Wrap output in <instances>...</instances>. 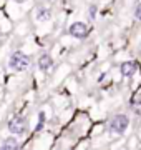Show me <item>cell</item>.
Here are the masks:
<instances>
[{"mask_svg": "<svg viewBox=\"0 0 141 150\" xmlns=\"http://www.w3.org/2000/svg\"><path fill=\"white\" fill-rule=\"evenodd\" d=\"M10 69H13L15 72H23V70H27L30 67V57L27 54H23V52H13L10 57Z\"/></svg>", "mask_w": 141, "mask_h": 150, "instance_id": "obj_1", "label": "cell"}, {"mask_svg": "<svg viewBox=\"0 0 141 150\" xmlns=\"http://www.w3.org/2000/svg\"><path fill=\"white\" fill-rule=\"evenodd\" d=\"M128 125H130L128 115H125V113L114 115V117L111 118V122H110V132H111V134H116V135H121V134L126 132Z\"/></svg>", "mask_w": 141, "mask_h": 150, "instance_id": "obj_2", "label": "cell"}, {"mask_svg": "<svg viewBox=\"0 0 141 150\" xmlns=\"http://www.w3.org/2000/svg\"><path fill=\"white\" fill-rule=\"evenodd\" d=\"M25 129H27V120L23 117H13L10 122H8V130H10L13 135L25 134Z\"/></svg>", "mask_w": 141, "mask_h": 150, "instance_id": "obj_3", "label": "cell"}, {"mask_svg": "<svg viewBox=\"0 0 141 150\" xmlns=\"http://www.w3.org/2000/svg\"><path fill=\"white\" fill-rule=\"evenodd\" d=\"M68 32H70L71 37L75 38H87L88 37V27L87 23H83V22H73L68 28Z\"/></svg>", "mask_w": 141, "mask_h": 150, "instance_id": "obj_4", "label": "cell"}, {"mask_svg": "<svg viewBox=\"0 0 141 150\" xmlns=\"http://www.w3.org/2000/svg\"><path fill=\"white\" fill-rule=\"evenodd\" d=\"M136 69H138V65L135 64V62H123V64L119 65V72H121V75L123 77H133L136 72Z\"/></svg>", "mask_w": 141, "mask_h": 150, "instance_id": "obj_5", "label": "cell"}, {"mask_svg": "<svg viewBox=\"0 0 141 150\" xmlns=\"http://www.w3.org/2000/svg\"><path fill=\"white\" fill-rule=\"evenodd\" d=\"M52 67H53V59H52V55H48V54L40 55V59H38V69L42 70V72H48Z\"/></svg>", "mask_w": 141, "mask_h": 150, "instance_id": "obj_6", "label": "cell"}, {"mask_svg": "<svg viewBox=\"0 0 141 150\" xmlns=\"http://www.w3.org/2000/svg\"><path fill=\"white\" fill-rule=\"evenodd\" d=\"M18 147H20V144H18V140L15 137H8V139L3 140V144L0 145L2 150H17Z\"/></svg>", "mask_w": 141, "mask_h": 150, "instance_id": "obj_7", "label": "cell"}, {"mask_svg": "<svg viewBox=\"0 0 141 150\" xmlns=\"http://www.w3.org/2000/svg\"><path fill=\"white\" fill-rule=\"evenodd\" d=\"M130 105H131V108H133V112L141 117V97H138L136 100H131Z\"/></svg>", "mask_w": 141, "mask_h": 150, "instance_id": "obj_8", "label": "cell"}, {"mask_svg": "<svg viewBox=\"0 0 141 150\" xmlns=\"http://www.w3.org/2000/svg\"><path fill=\"white\" fill-rule=\"evenodd\" d=\"M37 18H38V20H48V18H50V10H48V8H38Z\"/></svg>", "mask_w": 141, "mask_h": 150, "instance_id": "obj_9", "label": "cell"}, {"mask_svg": "<svg viewBox=\"0 0 141 150\" xmlns=\"http://www.w3.org/2000/svg\"><path fill=\"white\" fill-rule=\"evenodd\" d=\"M43 122H45V113L42 112V113H40V122H38V125H37V130H42V127H43Z\"/></svg>", "mask_w": 141, "mask_h": 150, "instance_id": "obj_10", "label": "cell"}, {"mask_svg": "<svg viewBox=\"0 0 141 150\" xmlns=\"http://www.w3.org/2000/svg\"><path fill=\"white\" fill-rule=\"evenodd\" d=\"M135 17L138 18V20H141V4L135 8Z\"/></svg>", "mask_w": 141, "mask_h": 150, "instance_id": "obj_11", "label": "cell"}, {"mask_svg": "<svg viewBox=\"0 0 141 150\" xmlns=\"http://www.w3.org/2000/svg\"><path fill=\"white\" fill-rule=\"evenodd\" d=\"M96 15V7L93 5V7H90V17H95Z\"/></svg>", "mask_w": 141, "mask_h": 150, "instance_id": "obj_12", "label": "cell"}, {"mask_svg": "<svg viewBox=\"0 0 141 150\" xmlns=\"http://www.w3.org/2000/svg\"><path fill=\"white\" fill-rule=\"evenodd\" d=\"M13 2H15V4H25L27 0H13Z\"/></svg>", "mask_w": 141, "mask_h": 150, "instance_id": "obj_13", "label": "cell"}, {"mask_svg": "<svg viewBox=\"0 0 141 150\" xmlns=\"http://www.w3.org/2000/svg\"><path fill=\"white\" fill-rule=\"evenodd\" d=\"M140 54H141V52H140Z\"/></svg>", "mask_w": 141, "mask_h": 150, "instance_id": "obj_14", "label": "cell"}]
</instances>
